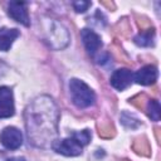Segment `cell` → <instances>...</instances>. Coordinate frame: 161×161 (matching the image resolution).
<instances>
[{"label":"cell","instance_id":"4fadbf2b","mask_svg":"<svg viewBox=\"0 0 161 161\" xmlns=\"http://www.w3.org/2000/svg\"><path fill=\"white\" fill-rule=\"evenodd\" d=\"M91 6V3L89 1H83V0H78V1H74L73 3V8L77 13H84L88 8Z\"/></svg>","mask_w":161,"mask_h":161},{"label":"cell","instance_id":"ba28073f","mask_svg":"<svg viewBox=\"0 0 161 161\" xmlns=\"http://www.w3.org/2000/svg\"><path fill=\"white\" fill-rule=\"evenodd\" d=\"M157 68L155 65H145L142 68H140L135 74H133V79L138 83V84H142V86H150V84H153L157 79Z\"/></svg>","mask_w":161,"mask_h":161},{"label":"cell","instance_id":"5b68a950","mask_svg":"<svg viewBox=\"0 0 161 161\" xmlns=\"http://www.w3.org/2000/svg\"><path fill=\"white\" fill-rule=\"evenodd\" d=\"M8 14L10 18H13L15 21L29 26L30 20H29V14L26 9V4L23 1H10L8 5Z\"/></svg>","mask_w":161,"mask_h":161},{"label":"cell","instance_id":"8fae6325","mask_svg":"<svg viewBox=\"0 0 161 161\" xmlns=\"http://www.w3.org/2000/svg\"><path fill=\"white\" fill-rule=\"evenodd\" d=\"M147 113L152 121H158L161 116V108L156 99H150L147 103Z\"/></svg>","mask_w":161,"mask_h":161},{"label":"cell","instance_id":"5bb4252c","mask_svg":"<svg viewBox=\"0 0 161 161\" xmlns=\"http://www.w3.org/2000/svg\"><path fill=\"white\" fill-rule=\"evenodd\" d=\"M6 161H25V158H24V157L18 156V157H10V158H8Z\"/></svg>","mask_w":161,"mask_h":161},{"label":"cell","instance_id":"8992f818","mask_svg":"<svg viewBox=\"0 0 161 161\" xmlns=\"http://www.w3.org/2000/svg\"><path fill=\"white\" fill-rule=\"evenodd\" d=\"M133 80V73L127 68H121L113 72L111 75V86L117 91L126 89Z\"/></svg>","mask_w":161,"mask_h":161},{"label":"cell","instance_id":"7c38bea8","mask_svg":"<svg viewBox=\"0 0 161 161\" xmlns=\"http://www.w3.org/2000/svg\"><path fill=\"white\" fill-rule=\"evenodd\" d=\"M72 138H74L83 147V146L89 143V141H91V132H89V130H83V131H79V132H74Z\"/></svg>","mask_w":161,"mask_h":161},{"label":"cell","instance_id":"7a4b0ae2","mask_svg":"<svg viewBox=\"0 0 161 161\" xmlns=\"http://www.w3.org/2000/svg\"><path fill=\"white\" fill-rule=\"evenodd\" d=\"M0 142L9 150H16L23 145V135L16 127H5L0 133Z\"/></svg>","mask_w":161,"mask_h":161},{"label":"cell","instance_id":"3957f363","mask_svg":"<svg viewBox=\"0 0 161 161\" xmlns=\"http://www.w3.org/2000/svg\"><path fill=\"white\" fill-rule=\"evenodd\" d=\"M52 147L55 152L64 156H78L82 153V146L74 138H64L60 141H54Z\"/></svg>","mask_w":161,"mask_h":161},{"label":"cell","instance_id":"9c48e42d","mask_svg":"<svg viewBox=\"0 0 161 161\" xmlns=\"http://www.w3.org/2000/svg\"><path fill=\"white\" fill-rule=\"evenodd\" d=\"M19 36L18 29H10V28H1L0 29V50L6 52L13 45L14 40Z\"/></svg>","mask_w":161,"mask_h":161},{"label":"cell","instance_id":"6da1fadb","mask_svg":"<svg viewBox=\"0 0 161 161\" xmlns=\"http://www.w3.org/2000/svg\"><path fill=\"white\" fill-rule=\"evenodd\" d=\"M69 92H70L73 103L78 108H86L94 103V99H96L94 92L92 91V88L88 84H86L80 79H77V78L70 79Z\"/></svg>","mask_w":161,"mask_h":161},{"label":"cell","instance_id":"30bf717a","mask_svg":"<svg viewBox=\"0 0 161 161\" xmlns=\"http://www.w3.org/2000/svg\"><path fill=\"white\" fill-rule=\"evenodd\" d=\"M153 36H155V31H153V29H150L147 31L140 33L135 38V43L141 47H150L153 43Z\"/></svg>","mask_w":161,"mask_h":161},{"label":"cell","instance_id":"52a82bcc","mask_svg":"<svg viewBox=\"0 0 161 161\" xmlns=\"http://www.w3.org/2000/svg\"><path fill=\"white\" fill-rule=\"evenodd\" d=\"M80 38L83 40V44L87 49V52L91 54V55H94L102 47V40H101V36L93 31L92 29H82L80 31Z\"/></svg>","mask_w":161,"mask_h":161},{"label":"cell","instance_id":"277c9868","mask_svg":"<svg viewBox=\"0 0 161 161\" xmlns=\"http://www.w3.org/2000/svg\"><path fill=\"white\" fill-rule=\"evenodd\" d=\"M15 112L14 96L11 88L3 86L0 87V118L11 117Z\"/></svg>","mask_w":161,"mask_h":161}]
</instances>
